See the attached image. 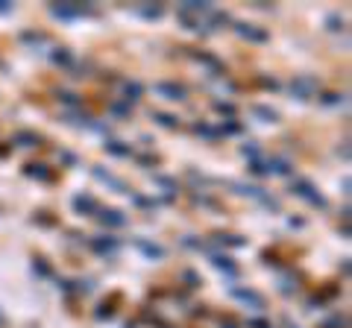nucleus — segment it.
Wrapping results in <instances>:
<instances>
[{
    "mask_svg": "<svg viewBox=\"0 0 352 328\" xmlns=\"http://www.w3.org/2000/svg\"><path fill=\"white\" fill-rule=\"evenodd\" d=\"M256 112H258L261 117H267V120H270V124H273V120H276V112H270V108H261V106H258V108H256Z\"/></svg>",
    "mask_w": 352,
    "mask_h": 328,
    "instance_id": "obj_10",
    "label": "nucleus"
},
{
    "mask_svg": "<svg viewBox=\"0 0 352 328\" xmlns=\"http://www.w3.org/2000/svg\"><path fill=\"white\" fill-rule=\"evenodd\" d=\"M74 205H76V211H97V202L91 196H76Z\"/></svg>",
    "mask_w": 352,
    "mask_h": 328,
    "instance_id": "obj_7",
    "label": "nucleus"
},
{
    "mask_svg": "<svg viewBox=\"0 0 352 328\" xmlns=\"http://www.w3.org/2000/svg\"><path fill=\"white\" fill-rule=\"evenodd\" d=\"M153 117H156V120H159V124H162V126H176V124H179V120H176L173 115H159V112H156V115H153Z\"/></svg>",
    "mask_w": 352,
    "mask_h": 328,
    "instance_id": "obj_8",
    "label": "nucleus"
},
{
    "mask_svg": "<svg viewBox=\"0 0 352 328\" xmlns=\"http://www.w3.org/2000/svg\"><path fill=\"white\" fill-rule=\"evenodd\" d=\"M100 223H106V226H124L126 223V217L120 214V211H100Z\"/></svg>",
    "mask_w": 352,
    "mask_h": 328,
    "instance_id": "obj_6",
    "label": "nucleus"
},
{
    "mask_svg": "<svg viewBox=\"0 0 352 328\" xmlns=\"http://www.w3.org/2000/svg\"><path fill=\"white\" fill-rule=\"evenodd\" d=\"M291 91L300 97V100H308V97L317 94V80L314 76H296V80L291 82Z\"/></svg>",
    "mask_w": 352,
    "mask_h": 328,
    "instance_id": "obj_2",
    "label": "nucleus"
},
{
    "mask_svg": "<svg viewBox=\"0 0 352 328\" xmlns=\"http://www.w3.org/2000/svg\"><path fill=\"white\" fill-rule=\"evenodd\" d=\"M232 296L238 299V302H247V305H252V308H264V299L258 296V293H252V290H244V288H235L232 290Z\"/></svg>",
    "mask_w": 352,
    "mask_h": 328,
    "instance_id": "obj_4",
    "label": "nucleus"
},
{
    "mask_svg": "<svg viewBox=\"0 0 352 328\" xmlns=\"http://www.w3.org/2000/svg\"><path fill=\"white\" fill-rule=\"evenodd\" d=\"M6 12H12V6H9L6 0H0V15H6Z\"/></svg>",
    "mask_w": 352,
    "mask_h": 328,
    "instance_id": "obj_11",
    "label": "nucleus"
},
{
    "mask_svg": "<svg viewBox=\"0 0 352 328\" xmlns=\"http://www.w3.org/2000/svg\"><path fill=\"white\" fill-rule=\"evenodd\" d=\"M156 94H162L164 100H185V89L182 85H173V82H159Z\"/></svg>",
    "mask_w": 352,
    "mask_h": 328,
    "instance_id": "obj_3",
    "label": "nucleus"
},
{
    "mask_svg": "<svg viewBox=\"0 0 352 328\" xmlns=\"http://www.w3.org/2000/svg\"><path fill=\"white\" fill-rule=\"evenodd\" d=\"M296 196H302L305 202H311V205H317V209H326V200H323V194H317L311 185L308 182H294V188H291Z\"/></svg>",
    "mask_w": 352,
    "mask_h": 328,
    "instance_id": "obj_1",
    "label": "nucleus"
},
{
    "mask_svg": "<svg viewBox=\"0 0 352 328\" xmlns=\"http://www.w3.org/2000/svg\"><path fill=\"white\" fill-rule=\"evenodd\" d=\"M106 150H109V152H115V156H129V147H118L115 141H112V144H106Z\"/></svg>",
    "mask_w": 352,
    "mask_h": 328,
    "instance_id": "obj_9",
    "label": "nucleus"
},
{
    "mask_svg": "<svg viewBox=\"0 0 352 328\" xmlns=\"http://www.w3.org/2000/svg\"><path fill=\"white\" fill-rule=\"evenodd\" d=\"M235 30H238V36H241V38H250V41H267V32H264V30H256L252 24H238Z\"/></svg>",
    "mask_w": 352,
    "mask_h": 328,
    "instance_id": "obj_5",
    "label": "nucleus"
}]
</instances>
